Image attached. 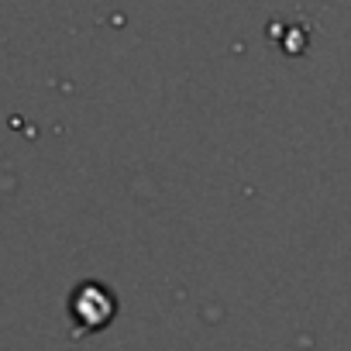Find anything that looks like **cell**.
I'll use <instances>...</instances> for the list:
<instances>
[{
    "mask_svg": "<svg viewBox=\"0 0 351 351\" xmlns=\"http://www.w3.org/2000/svg\"><path fill=\"white\" fill-rule=\"evenodd\" d=\"M114 310H117L114 293H110L107 286H100V282H83V286H76V293H73V300H69L73 320L83 324L86 330L107 327V324L114 320Z\"/></svg>",
    "mask_w": 351,
    "mask_h": 351,
    "instance_id": "obj_1",
    "label": "cell"
}]
</instances>
